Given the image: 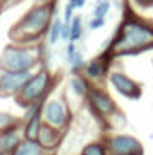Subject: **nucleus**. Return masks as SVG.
Instances as JSON below:
<instances>
[{"instance_id":"24","label":"nucleus","mask_w":153,"mask_h":155,"mask_svg":"<svg viewBox=\"0 0 153 155\" xmlns=\"http://www.w3.org/2000/svg\"><path fill=\"white\" fill-rule=\"evenodd\" d=\"M69 5H72L74 9H79L85 5V0H69Z\"/></svg>"},{"instance_id":"4","label":"nucleus","mask_w":153,"mask_h":155,"mask_svg":"<svg viewBox=\"0 0 153 155\" xmlns=\"http://www.w3.org/2000/svg\"><path fill=\"white\" fill-rule=\"evenodd\" d=\"M52 83H54V79H52L50 72L45 67L36 71L34 76L25 83L24 90L16 96V103L20 107H24V108H31L33 105L43 103L49 90H50V87H52Z\"/></svg>"},{"instance_id":"26","label":"nucleus","mask_w":153,"mask_h":155,"mask_svg":"<svg viewBox=\"0 0 153 155\" xmlns=\"http://www.w3.org/2000/svg\"><path fill=\"white\" fill-rule=\"evenodd\" d=\"M0 155H11V153H4V152H0Z\"/></svg>"},{"instance_id":"21","label":"nucleus","mask_w":153,"mask_h":155,"mask_svg":"<svg viewBox=\"0 0 153 155\" xmlns=\"http://www.w3.org/2000/svg\"><path fill=\"white\" fill-rule=\"evenodd\" d=\"M108 9H110V2H106V0L99 2L94 9V18H103L105 20V15L108 13Z\"/></svg>"},{"instance_id":"5","label":"nucleus","mask_w":153,"mask_h":155,"mask_svg":"<svg viewBox=\"0 0 153 155\" xmlns=\"http://www.w3.org/2000/svg\"><path fill=\"white\" fill-rule=\"evenodd\" d=\"M41 117H43V124H49V126L58 128V130L63 132L70 123L69 105L61 97H50V99H47L43 103Z\"/></svg>"},{"instance_id":"2","label":"nucleus","mask_w":153,"mask_h":155,"mask_svg":"<svg viewBox=\"0 0 153 155\" xmlns=\"http://www.w3.org/2000/svg\"><path fill=\"white\" fill-rule=\"evenodd\" d=\"M148 49H153V27L139 18H128L122 22L119 35L106 54L112 52L114 56H128Z\"/></svg>"},{"instance_id":"18","label":"nucleus","mask_w":153,"mask_h":155,"mask_svg":"<svg viewBox=\"0 0 153 155\" xmlns=\"http://www.w3.org/2000/svg\"><path fill=\"white\" fill-rule=\"evenodd\" d=\"M81 33H83V27H81V18L76 16L72 22H70V43H74L76 40L81 38Z\"/></svg>"},{"instance_id":"25","label":"nucleus","mask_w":153,"mask_h":155,"mask_svg":"<svg viewBox=\"0 0 153 155\" xmlns=\"http://www.w3.org/2000/svg\"><path fill=\"white\" fill-rule=\"evenodd\" d=\"M135 4H139L141 7H150V5H153V0H133Z\"/></svg>"},{"instance_id":"1","label":"nucleus","mask_w":153,"mask_h":155,"mask_svg":"<svg viewBox=\"0 0 153 155\" xmlns=\"http://www.w3.org/2000/svg\"><path fill=\"white\" fill-rule=\"evenodd\" d=\"M54 7L56 2H45L31 7L9 31V38L18 45H36L43 33L49 31L54 20Z\"/></svg>"},{"instance_id":"23","label":"nucleus","mask_w":153,"mask_h":155,"mask_svg":"<svg viewBox=\"0 0 153 155\" xmlns=\"http://www.w3.org/2000/svg\"><path fill=\"white\" fill-rule=\"evenodd\" d=\"M105 25V20L103 18H94L92 22H90V29H99V27H103Z\"/></svg>"},{"instance_id":"3","label":"nucleus","mask_w":153,"mask_h":155,"mask_svg":"<svg viewBox=\"0 0 153 155\" xmlns=\"http://www.w3.org/2000/svg\"><path fill=\"white\" fill-rule=\"evenodd\" d=\"M41 60L40 45H7L0 54V71L5 72H27L34 71Z\"/></svg>"},{"instance_id":"12","label":"nucleus","mask_w":153,"mask_h":155,"mask_svg":"<svg viewBox=\"0 0 153 155\" xmlns=\"http://www.w3.org/2000/svg\"><path fill=\"white\" fill-rule=\"evenodd\" d=\"M41 126H43V117H41V110H38L29 121L24 123V135H25V139L27 141H38Z\"/></svg>"},{"instance_id":"9","label":"nucleus","mask_w":153,"mask_h":155,"mask_svg":"<svg viewBox=\"0 0 153 155\" xmlns=\"http://www.w3.org/2000/svg\"><path fill=\"white\" fill-rule=\"evenodd\" d=\"M25 135H24V123H16L11 124L9 128L0 132V152L4 153H13L22 143H24Z\"/></svg>"},{"instance_id":"19","label":"nucleus","mask_w":153,"mask_h":155,"mask_svg":"<svg viewBox=\"0 0 153 155\" xmlns=\"http://www.w3.org/2000/svg\"><path fill=\"white\" fill-rule=\"evenodd\" d=\"M22 119H18V117L11 116V114H5V112H0V132L2 130H5V128H9L11 124H16V123H20Z\"/></svg>"},{"instance_id":"10","label":"nucleus","mask_w":153,"mask_h":155,"mask_svg":"<svg viewBox=\"0 0 153 155\" xmlns=\"http://www.w3.org/2000/svg\"><path fill=\"white\" fill-rule=\"evenodd\" d=\"M110 83H112V87H114L115 90L119 94H122L124 97H130V99L141 97V87L132 78H128L122 72H117V71L112 72L110 74Z\"/></svg>"},{"instance_id":"20","label":"nucleus","mask_w":153,"mask_h":155,"mask_svg":"<svg viewBox=\"0 0 153 155\" xmlns=\"http://www.w3.org/2000/svg\"><path fill=\"white\" fill-rule=\"evenodd\" d=\"M67 60H69V63H70V67H72V71H79V69H83V65H85V61H83V56H81V52H74V54H70V56H67Z\"/></svg>"},{"instance_id":"17","label":"nucleus","mask_w":153,"mask_h":155,"mask_svg":"<svg viewBox=\"0 0 153 155\" xmlns=\"http://www.w3.org/2000/svg\"><path fill=\"white\" fill-rule=\"evenodd\" d=\"M81 155H106V148L101 143H90L83 148Z\"/></svg>"},{"instance_id":"14","label":"nucleus","mask_w":153,"mask_h":155,"mask_svg":"<svg viewBox=\"0 0 153 155\" xmlns=\"http://www.w3.org/2000/svg\"><path fill=\"white\" fill-rule=\"evenodd\" d=\"M43 153H45V150L40 146L38 141H27V139H24V143L11 155H43Z\"/></svg>"},{"instance_id":"7","label":"nucleus","mask_w":153,"mask_h":155,"mask_svg":"<svg viewBox=\"0 0 153 155\" xmlns=\"http://www.w3.org/2000/svg\"><path fill=\"white\" fill-rule=\"evenodd\" d=\"M88 101H90V107H92V110L97 114V116L105 117V119H110L112 116H115L119 110H117V107H115L114 99L105 92V90H101V88H90V92H88Z\"/></svg>"},{"instance_id":"16","label":"nucleus","mask_w":153,"mask_h":155,"mask_svg":"<svg viewBox=\"0 0 153 155\" xmlns=\"http://www.w3.org/2000/svg\"><path fill=\"white\" fill-rule=\"evenodd\" d=\"M61 31H63V22H61L60 18H54L52 24H50V27H49V31H47V35H49V43H50V45H56V43H58V40L61 38Z\"/></svg>"},{"instance_id":"13","label":"nucleus","mask_w":153,"mask_h":155,"mask_svg":"<svg viewBox=\"0 0 153 155\" xmlns=\"http://www.w3.org/2000/svg\"><path fill=\"white\" fill-rule=\"evenodd\" d=\"M106 72V61L103 58H97V60H92L86 67H85V74L88 79H101Z\"/></svg>"},{"instance_id":"15","label":"nucleus","mask_w":153,"mask_h":155,"mask_svg":"<svg viewBox=\"0 0 153 155\" xmlns=\"http://www.w3.org/2000/svg\"><path fill=\"white\" fill-rule=\"evenodd\" d=\"M70 88H72V92L76 94L77 97H85V96H88V92H90V87L86 85V81L81 76L70 78Z\"/></svg>"},{"instance_id":"6","label":"nucleus","mask_w":153,"mask_h":155,"mask_svg":"<svg viewBox=\"0 0 153 155\" xmlns=\"http://www.w3.org/2000/svg\"><path fill=\"white\" fill-rule=\"evenodd\" d=\"M36 71H27V72H5L0 71V96H18L25 83L34 76Z\"/></svg>"},{"instance_id":"8","label":"nucleus","mask_w":153,"mask_h":155,"mask_svg":"<svg viewBox=\"0 0 153 155\" xmlns=\"http://www.w3.org/2000/svg\"><path fill=\"white\" fill-rule=\"evenodd\" d=\"M108 155H142V148L135 137L115 135L106 144Z\"/></svg>"},{"instance_id":"22","label":"nucleus","mask_w":153,"mask_h":155,"mask_svg":"<svg viewBox=\"0 0 153 155\" xmlns=\"http://www.w3.org/2000/svg\"><path fill=\"white\" fill-rule=\"evenodd\" d=\"M72 11H74L72 5H67L65 7V24H70L72 22Z\"/></svg>"},{"instance_id":"11","label":"nucleus","mask_w":153,"mask_h":155,"mask_svg":"<svg viewBox=\"0 0 153 155\" xmlns=\"http://www.w3.org/2000/svg\"><path fill=\"white\" fill-rule=\"evenodd\" d=\"M38 143H40V146H41L45 152L54 150V148L61 143V130L52 128V126H49V124H43L41 130H40Z\"/></svg>"}]
</instances>
